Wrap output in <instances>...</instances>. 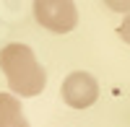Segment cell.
I'll return each mask as SVG.
<instances>
[{"mask_svg":"<svg viewBox=\"0 0 130 127\" xmlns=\"http://www.w3.org/2000/svg\"><path fill=\"white\" fill-rule=\"evenodd\" d=\"M0 127H29V119L13 93H0Z\"/></svg>","mask_w":130,"mask_h":127,"instance_id":"cell-4","label":"cell"},{"mask_svg":"<svg viewBox=\"0 0 130 127\" xmlns=\"http://www.w3.org/2000/svg\"><path fill=\"white\" fill-rule=\"evenodd\" d=\"M34 18L55 34H68L78 26V8L73 0H34Z\"/></svg>","mask_w":130,"mask_h":127,"instance_id":"cell-2","label":"cell"},{"mask_svg":"<svg viewBox=\"0 0 130 127\" xmlns=\"http://www.w3.org/2000/svg\"><path fill=\"white\" fill-rule=\"evenodd\" d=\"M117 34H120L125 41H127V44H130V13L125 16V21H122V24H120V29H117Z\"/></svg>","mask_w":130,"mask_h":127,"instance_id":"cell-6","label":"cell"},{"mask_svg":"<svg viewBox=\"0 0 130 127\" xmlns=\"http://www.w3.org/2000/svg\"><path fill=\"white\" fill-rule=\"evenodd\" d=\"M104 5L115 13H125V16L130 13V0H104Z\"/></svg>","mask_w":130,"mask_h":127,"instance_id":"cell-5","label":"cell"},{"mask_svg":"<svg viewBox=\"0 0 130 127\" xmlns=\"http://www.w3.org/2000/svg\"><path fill=\"white\" fill-rule=\"evenodd\" d=\"M0 70L10 91L18 96H39L47 86V73L39 65L34 49L21 41H10L0 49Z\"/></svg>","mask_w":130,"mask_h":127,"instance_id":"cell-1","label":"cell"},{"mask_svg":"<svg viewBox=\"0 0 130 127\" xmlns=\"http://www.w3.org/2000/svg\"><path fill=\"white\" fill-rule=\"evenodd\" d=\"M60 93H62V101L68 104V107H73V109H89L91 104L99 99V83H96V78L91 75V73L75 70V73H70V75L62 80Z\"/></svg>","mask_w":130,"mask_h":127,"instance_id":"cell-3","label":"cell"}]
</instances>
